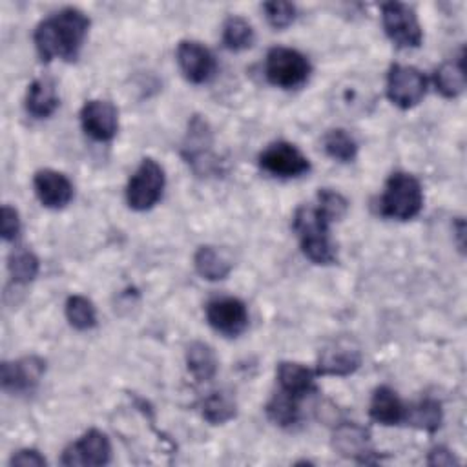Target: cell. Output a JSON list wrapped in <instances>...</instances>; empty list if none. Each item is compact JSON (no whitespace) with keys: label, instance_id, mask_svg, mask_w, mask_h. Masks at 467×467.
<instances>
[{"label":"cell","instance_id":"6da1fadb","mask_svg":"<svg viewBox=\"0 0 467 467\" xmlns=\"http://www.w3.org/2000/svg\"><path fill=\"white\" fill-rule=\"evenodd\" d=\"M88 29L89 18L75 7H64L51 15L35 29V47L40 60H75L80 53Z\"/></svg>","mask_w":467,"mask_h":467},{"label":"cell","instance_id":"7a4b0ae2","mask_svg":"<svg viewBox=\"0 0 467 467\" xmlns=\"http://www.w3.org/2000/svg\"><path fill=\"white\" fill-rule=\"evenodd\" d=\"M330 221L317 206L303 204L296 210L292 226L299 237L303 254L316 265H330L336 261V250L328 235Z\"/></svg>","mask_w":467,"mask_h":467},{"label":"cell","instance_id":"3957f363","mask_svg":"<svg viewBox=\"0 0 467 467\" xmlns=\"http://www.w3.org/2000/svg\"><path fill=\"white\" fill-rule=\"evenodd\" d=\"M423 206V192L420 181L405 171L392 173L385 182L379 199V212L385 217L409 221L420 213Z\"/></svg>","mask_w":467,"mask_h":467},{"label":"cell","instance_id":"277c9868","mask_svg":"<svg viewBox=\"0 0 467 467\" xmlns=\"http://www.w3.org/2000/svg\"><path fill=\"white\" fill-rule=\"evenodd\" d=\"M265 75L274 86L285 89L299 88L310 75V62L296 49L272 47L265 60Z\"/></svg>","mask_w":467,"mask_h":467},{"label":"cell","instance_id":"5b68a950","mask_svg":"<svg viewBox=\"0 0 467 467\" xmlns=\"http://www.w3.org/2000/svg\"><path fill=\"white\" fill-rule=\"evenodd\" d=\"M164 170L153 159H142L126 186V201L131 210L146 212L153 208L162 197Z\"/></svg>","mask_w":467,"mask_h":467},{"label":"cell","instance_id":"8992f818","mask_svg":"<svg viewBox=\"0 0 467 467\" xmlns=\"http://www.w3.org/2000/svg\"><path fill=\"white\" fill-rule=\"evenodd\" d=\"M381 18L387 36L400 47H418L421 44V27L412 7L401 2L381 5Z\"/></svg>","mask_w":467,"mask_h":467},{"label":"cell","instance_id":"52a82bcc","mask_svg":"<svg viewBox=\"0 0 467 467\" xmlns=\"http://www.w3.org/2000/svg\"><path fill=\"white\" fill-rule=\"evenodd\" d=\"M427 93V80L421 71L412 66L394 64L387 75V97L401 109H409L421 102Z\"/></svg>","mask_w":467,"mask_h":467},{"label":"cell","instance_id":"ba28073f","mask_svg":"<svg viewBox=\"0 0 467 467\" xmlns=\"http://www.w3.org/2000/svg\"><path fill=\"white\" fill-rule=\"evenodd\" d=\"M259 166L266 173L281 179L299 177L310 170L308 159L294 144L285 140L268 144L259 155Z\"/></svg>","mask_w":467,"mask_h":467},{"label":"cell","instance_id":"9c48e42d","mask_svg":"<svg viewBox=\"0 0 467 467\" xmlns=\"http://www.w3.org/2000/svg\"><path fill=\"white\" fill-rule=\"evenodd\" d=\"M361 365V350L352 337L330 341L317 358V376H348Z\"/></svg>","mask_w":467,"mask_h":467},{"label":"cell","instance_id":"30bf717a","mask_svg":"<svg viewBox=\"0 0 467 467\" xmlns=\"http://www.w3.org/2000/svg\"><path fill=\"white\" fill-rule=\"evenodd\" d=\"M111 458V443L108 436L97 429H89L80 440L71 443L62 458V465H106Z\"/></svg>","mask_w":467,"mask_h":467},{"label":"cell","instance_id":"8fae6325","mask_svg":"<svg viewBox=\"0 0 467 467\" xmlns=\"http://www.w3.org/2000/svg\"><path fill=\"white\" fill-rule=\"evenodd\" d=\"M206 319L217 332L235 337L248 327V310L237 297H217L208 303Z\"/></svg>","mask_w":467,"mask_h":467},{"label":"cell","instance_id":"7c38bea8","mask_svg":"<svg viewBox=\"0 0 467 467\" xmlns=\"http://www.w3.org/2000/svg\"><path fill=\"white\" fill-rule=\"evenodd\" d=\"M177 62L186 80L193 84L208 82L217 69L215 57L212 55V51L193 40H182L179 44Z\"/></svg>","mask_w":467,"mask_h":467},{"label":"cell","instance_id":"4fadbf2b","mask_svg":"<svg viewBox=\"0 0 467 467\" xmlns=\"http://www.w3.org/2000/svg\"><path fill=\"white\" fill-rule=\"evenodd\" d=\"M80 124L91 139L111 140L119 128L117 108L109 100H88L80 109Z\"/></svg>","mask_w":467,"mask_h":467},{"label":"cell","instance_id":"5bb4252c","mask_svg":"<svg viewBox=\"0 0 467 467\" xmlns=\"http://www.w3.org/2000/svg\"><path fill=\"white\" fill-rule=\"evenodd\" d=\"M46 372V361L38 356H26L18 361L2 363V387L9 392L33 390Z\"/></svg>","mask_w":467,"mask_h":467},{"label":"cell","instance_id":"9a60e30c","mask_svg":"<svg viewBox=\"0 0 467 467\" xmlns=\"http://www.w3.org/2000/svg\"><path fill=\"white\" fill-rule=\"evenodd\" d=\"M33 186H35V193H36L38 201L46 208H51V210L64 208L73 199L71 181L57 170H49V168L38 170L35 173Z\"/></svg>","mask_w":467,"mask_h":467},{"label":"cell","instance_id":"2e32d148","mask_svg":"<svg viewBox=\"0 0 467 467\" xmlns=\"http://www.w3.org/2000/svg\"><path fill=\"white\" fill-rule=\"evenodd\" d=\"M332 445L341 456L352 458V460L363 462V463L370 462L368 456L374 454V451L370 447L368 431L354 421H345L336 427Z\"/></svg>","mask_w":467,"mask_h":467},{"label":"cell","instance_id":"e0dca14e","mask_svg":"<svg viewBox=\"0 0 467 467\" xmlns=\"http://www.w3.org/2000/svg\"><path fill=\"white\" fill-rule=\"evenodd\" d=\"M212 148V131L208 128V122L202 120L199 115H193V119L188 124V133L182 144V157L188 164L199 173L201 166L204 164L202 159L208 161Z\"/></svg>","mask_w":467,"mask_h":467},{"label":"cell","instance_id":"ac0fdd59","mask_svg":"<svg viewBox=\"0 0 467 467\" xmlns=\"http://www.w3.org/2000/svg\"><path fill=\"white\" fill-rule=\"evenodd\" d=\"M316 370L294 361H283L277 367L279 390L296 400H301L316 390Z\"/></svg>","mask_w":467,"mask_h":467},{"label":"cell","instance_id":"d6986e66","mask_svg":"<svg viewBox=\"0 0 467 467\" xmlns=\"http://www.w3.org/2000/svg\"><path fill=\"white\" fill-rule=\"evenodd\" d=\"M58 108L57 84L51 77H40L31 82L26 95V109L35 119H46Z\"/></svg>","mask_w":467,"mask_h":467},{"label":"cell","instance_id":"ffe728a7","mask_svg":"<svg viewBox=\"0 0 467 467\" xmlns=\"http://www.w3.org/2000/svg\"><path fill=\"white\" fill-rule=\"evenodd\" d=\"M405 405L390 387H378L372 394L368 414L381 425H398L405 420Z\"/></svg>","mask_w":467,"mask_h":467},{"label":"cell","instance_id":"44dd1931","mask_svg":"<svg viewBox=\"0 0 467 467\" xmlns=\"http://www.w3.org/2000/svg\"><path fill=\"white\" fill-rule=\"evenodd\" d=\"M334 104L350 115L367 111V104L372 102V93L367 86L356 84V78H347L343 84L334 86Z\"/></svg>","mask_w":467,"mask_h":467},{"label":"cell","instance_id":"7402d4cb","mask_svg":"<svg viewBox=\"0 0 467 467\" xmlns=\"http://www.w3.org/2000/svg\"><path fill=\"white\" fill-rule=\"evenodd\" d=\"M193 265L197 274L208 281H221L232 270L230 259L213 246H201L193 255Z\"/></svg>","mask_w":467,"mask_h":467},{"label":"cell","instance_id":"603a6c76","mask_svg":"<svg viewBox=\"0 0 467 467\" xmlns=\"http://www.w3.org/2000/svg\"><path fill=\"white\" fill-rule=\"evenodd\" d=\"M436 89L447 97L454 99L465 89V66H463V51L456 60L443 62L434 73Z\"/></svg>","mask_w":467,"mask_h":467},{"label":"cell","instance_id":"cb8c5ba5","mask_svg":"<svg viewBox=\"0 0 467 467\" xmlns=\"http://www.w3.org/2000/svg\"><path fill=\"white\" fill-rule=\"evenodd\" d=\"M186 365L197 381H210L217 372V358L210 345L193 341L186 348Z\"/></svg>","mask_w":467,"mask_h":467},{"label":"cell","instance_id":"d4e9b609","mask_svg":"<svg viewBox=\"0 0 467 467\" xmlns=\"http://www.w3.org/2000/svg\"><path fill=\"white\" fill-rule=\"evenodd\" d=\"M412 427L434 432L441 423V407L436 400H421L412 407L405 409V420Z\"/></svg>","mask_w":467,"mask_h":467},{"label":"cell","instance_id":"484cf974","mask_svg":"<svg viewBox=\"0 0 467 467\" xmlns=\"http://www.w3.org/2000/svg\"><path fill=\"white\" fill-rule=\"evenodd\" d=\"M235 412H237V403L230 392H224V390L212 392L202 401V416L206 421L213 425L230 421L235 416Z\"/></svg>","mask_w":467,"mask_h":467},{"label":"cell","instance_id":"4316f807","mask_svg":"<svg viewBox=\"0 0 467 467\" xmlns=\"http://www.w3.org/2000/svg\"><path fill=\"white\" fill-rule=\"evenodd\" d=\"M254 38V29L243 16H230L223 26V44L232 51L248 49Z\"/></svg>","mask_w":467,"mask_h":467},{"label":"cell","instance_id":"83f0119b","mask_svg":"<svg viewBox=\"0 0 467 467\" xmlns=\"http://www.w3.org/2000/svg\"><path fill=\"white\" fill-rule=\"evenodd\" d=\"M297 401L299 400H296V398L285 394L283 390H279L266 403V414H268V418L275 425H279V427H292L299 420V405H297Z\"/></svg>","mask_w":467,"mask_h":467},{"label":"cell","instance_id":"f1b7e54d","mask_svg":"<svg viewBox=\"0 0 467 467\" xmlns=\"http://www.w3.org/2000/svg\"><path fill=\"white\" fill-rule=\"evenodd\" d=\"M66 317L77 330H89L97 325V310L84 296H71L66 301Z\"/></svg>","mask_w":467,"mask_h":467},{"label":"cell","instance_id":"f546056e","mask_svg":"<svg viewBox=\"0 0 467 467\" xmlns=\"http://www.w3.org/2000/svg\"><path fill=\"white\" fill-rule=\"evenodd\" d=\"M323 148L339 162H350L358 153V142L345 130H330L323 139Z\"/></svg>","mask_w":467,"mask_h":467},{"label":"cell","instance_id":"4dcf8cb0","mask_svg":"<svg viewBox=\"0 0 467 467\" xmlns=\"http://www.w3.org/2000/svg\"><path fill=\"white\" fill-rule=\"evenodd\" d=\"M7 268H9V274H11L15 283L26 285V283H29V281H33L36 277V274H38V259H36V255L31 250L16 248L9 255Z\"/></svg>","mask_w":467,"mask_h":467},{"label":"cell","instance_id":"1f68e13d","mask_svg":"<svg viewBox=\"0 0 467 467\" xmlns=\"http://www.w3.org/2000/svg\"><path fill=\"white\" fill-rule=\"evenodd\" d=\"M317 208L332 223V221L341 219L347 213L348 202H347V199L341 193H337L334 190H328V188H323L317 193Z\"/></svg>","mask_w":467,"mask_h":467},{"label":"cell","instance_id":"d6a6232c","mask_svg":"<svg viewBox=\"0 0 467 467\" xmlns=\"http://www.w3.org/2000/svg\"><path fill=\"white\" fill-rule=\"evenodd\" d=\"M263 11L272 27L283 29L290 26L296 18V5L290 2H266L263 4Z\"/></svg>","mask_w":467,"mask_h":467},{"label":"cell","instance_id":"836d02e7","mask_svg":"<svg viewBox=\"0 0 467 467\" xmlns=\"http://www.w3.org/2000/svg\"><path fill=\"white\" fill-rule=\"evenodd\" d=\"M20 232L18 212L7 204L2 206V237L4 241H15Z\"/></svg>","mask_w":467,"mask_h":467},{"label":"cell","instance_id":"e575fe53","mask_svg":"<svg viewBox=\"0 0 467 467\" xmlns=\"http://www.w3.org/2000/svg\"><path fill=\"white\" fill-rule=\"evenodd\" d=\"M11 463L13 465L40 467V465H46V458L38 451H35V449H24V451H18L16 454H13Z\"/></svg>","mask_w":467,"mask_h":467},{"label":"cell","instance_id":"d590c367","mask_svg":"<svg viewBox=\"0 0 467 467\" xmlns=\"http://www.w3.org/2000/svg\"><path fill=\"white\" fill-rule=\"evenodd\" d=\"M429 465H456L458 460L454 458V454L445 449V447H436L431 451L429 454V460H427Z\"/></svg>","mask_w":467,"mask_h":467}]
</instances>
